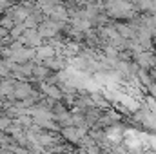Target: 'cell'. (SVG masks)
Segmentation results:
<instances>
[{"mask_svg": "<svg viewBox=\"0 0 156 154\" xmlns=\"http://www.w3.org/2000/svg\"><path fill=\"white\" fill-rule=\"evenodd\" d=\"M55 54V49H51V47H44V49H40V56L42 58H51Z\"/></svg>", "mask_w": 156, "mask_h": 154, "instance_id": "cell-5", "label": "cell"}, {"mask_svg": "<svg viewBox=\"0 0 156 154\" xmlns=\"http://www.w3.org/2000/svg\"><path fill=\"white\" fill-rule=\"evenodd\" d=\"M56 20H60V22H64V20H67V11L64 9V7H51V11H49Z\"/></svg>", "mask_w": 156, "mask_h": 154, "instance_id": "cell-3", "label": "cell"}, {"mask_svg": "<svg viewBox=\"0 0 156 154\" xmlns=\"http://www.w3.org/2000/svg\"><path fill=\"white\" fill-rule=\"evenodd\" d=\"M44 91H45L47 96H51V98H55V100H60V98H62V91L56 89V87H49V85H45Z\"/></svg>", "mask_w": 156, "mask_h": 154, "instance_id": "cell-4", "label": "cell"}, {"mask_svg": "<svg viewBox=\"0 0 156 154\" xmlns=\"http://www.w3.org/2000/svg\"><path fill=\"white\" fill-rule=\"evenodd\" d=\"M115 29L118 31V35H120L122 38H125V40H131L133 37H134V29L129 27V26H125V24H116Z\"/></svg>", "mask_w": 156, "mask_h": 154, "instance_id": "cell-2", "label": "cell"}, {"mask_svg": "<svg viewBox=\"0 0 156 154\" xmlns=\"http://www.w3.org/2000/svg\"><path fill=\"white\" fill-rule=\"evenodd\" d=\"M136 62L144 69H153V67H156V56L153 54L151 49H145L140 54H136Z\"/></svg>", "mask_w": 156, "mask_h": 154, "instance_id": "cell-1", "label": "cell"}]
</instances>
